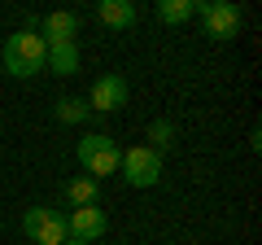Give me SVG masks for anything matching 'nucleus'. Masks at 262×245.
Here are the masks:
<instances>
[{
    "label": "nucleus",
    "instance_id": "2eb2a0df",
    "mask_svg": "<svg viewBox=\"0 0 262 245\" xmlns=\"http://www.w3.org/2000/svg\"><path fill=\"white\" fill-rule=\"evenodd\" d=\"M48 219H53V210H48V206H31L27 215H22V232H27V236H39Z\"/></svg>",
    "mask_w": 262,
    "mask_h": 245
},
{
    "label": "nucleus",
    "instance_id": "9b49d317",
    "mask_svg": "<svg viewBox=\"0 0 262 245\" xmlns=\"http://www.w3.org/2000/svg\"><path fill=\"white\" fill-rule=\"evenodd\" d=\"M196 13V0H158V18L170 22V27H179V22H188Z\"/></svg>",
    "mask_w": 262,
    "mask_h": 245
},
{
    "label": "nucleus",
    "instance_id": "f257e3e1",
    "mask_svg": "<svg viewBox=\"0 0 262 245\" xmlns=\"http://www.w3.org/2000/svg\"><path fill=\"white\" fill-rule=\"evenodd\" d=\"M44 57H48V44L35 35V31H18V35L5 39V62H0V70L13 79H31L44 70Z\"/></svg>",
    "mask_w": 262,
    "mask_h": 245
},
{
    "label": "nucleus",
    "instance_id": "7ed1b4c3",
    "mask_svg": "<svg viewBox=\"0 0 262 245\" xmlns=\"http://www.w3.org/2000/svg\"><path fill=\"white\" fill-rule=\"evenodd\" d=\"M196 13H201V22H206L210 39H236L241 35L245 13L236 9L232 0H196Z\"/></svg>",
    "mask_w": 262,
    "mask_h": 245
},
{
    "label": "nucleus",
    "instance_id": "423d86ee",
    "mask_svg": "<svg viewBox=\"0 0 262 245\" xmlns=\"http://www.w3.org/2000/svg\"><path fill=\"white\" fill-rule=\"evenodd\" d=\"M127 105V79L122 75H101L92 84V92H88V110L92 114H114Z\"/></svg>",
    "mask_w": 262,
    "mask_h": 245
},
{
    "label": "nucleus",
    "instance_id": "20e7f679",
    "mask_svg": "<svg viewBox=\"0 0 262 245\" xmlns=\"http://www.w3.org/2000/svg\"><path fill=\"white\" fill-rule=\"evenodd\" d=\"M118 167H122V179H127L131 189H153V184L162 179V153L140 145V149H127V153H122Z\"/></svg>",
    "mask_w": 262,
    "mask_h": 245
},
{
    "label": "nucleus",
    "instance_id": "ddd939ff",
    "mask_svg": "<svg viewBox=\"0 0 262 245\" xmlns=\"http://www.w3.org/2000/svg\"><path fill=\"white\" fill-rule=\"evenodd\" d=\"M35 241H39V245H66V241H70V228H66V215H57V210H53V219L44 223V232H39Z\"/></svg>",
    "mask_w": 262,
    "mask_h": 245
},
{
    "label": "nucleus",
    "instance_id": "1a4fd4ad",
    "mask_svg": "<svg viewBox=\"0 0 262 245\" xmlns=\"http://www.w3.org/2000/svg\"><path fill=\"white\" fill-rule=\"evenodd\" d=\"M44 66L53 70V75H75V70H79V48L75 44H48Z\"/></svg>",
    "mask_w": 262,
    "mask_h": 245
},
{
    "label": "nucleus",
    "instance_id": "dca6fc26",
    "mask_svg": "<svg viewBox=\"0 0 262 245\" xmlns=\"http://www.w3.org/2000/svg\"><path fill=\"white\" fill-rule=\"evenodd\" d=\"M66 245H83V241H66Z\"/></svg>",
    "mask_w": 262,
    "mask_h": 245
},
{
    "label": "nucleus",
    "instance_id": "f03ea898",
    "mask_svg": "<svg viewBox=\"0 0 262 245\" xmlns=\"http://www.w3.org/2000/svg\"><path fill=\"white\" fill-rule=\"evenodd\" d=\"M118 162H122V153H118V140H114V136L92 132V136H83V140H79V167L88 171V179L114 175V171H118Z\"/></svg>",
    "mask_w": 262,
    "mask_h": 245
},
{
    "label": "nucleus",
    "instance_id": "6e6552de",
    "mask_svg": "<svg viewBox=\"0 0 262 245\" xmlns=\"http://www.w3.org/2000/svg\"><path fill=\"white\" fill-rule=\"evenodd\" d=\"M96 18H101L110 31H127L140 13H136V5H131V0H101V5H96Z\"/></svg>",
    "mask_w": 262,
    "mask_h": 245
},
{
    "label": "nucleus",
    "instance_id": "f8f14e48",
    "mask_svg": "<svg viewBox=\"0 0 262 245\" xmlns=\"http://www.w3.org/2000/svg\"><path fill=\"white\" fill-rule=\"evenodd\" d=\"M53 114H57V122H88V118H92L88 101H79V96H61Z\"/></svg>",
    "mask_w": 262,
    "mask_h": 245
},
{
    "label": "nucleus",
    "instance_id": "39448f33",
    "mask_svg": "<svg viewBox=\"0 0 262 245\" xmlns=\"http://www.w3.org/2000/svg\"><path fill=\"white\" fill-rule=\"evenodd\" d=\"M66 228H70V241L96 245L105 236V228H110V219H105L101 206H75L70 215H66Z\"/></svg>",
    "mask_w": 262,
    "mask_h": 245
},
{
    "label": "nucleus",
    "instance_id": "0eeeda50",
    "mask_svg": "<svg viewBox=\"0 0 262 245\" xmlns=\"http://www.w3.org/2000/svg\"><path fill=\"white\" fill-rule=\"evenodd\" d=\"M39 31H44V44H75V31H79V18L70 9H57V13H48L44 22H39Z\"/></svg>",
    "mask_w": 262,
    "mask_h": 245
},
{
    "label": "nucleus",
    "instance_id": "4468645a",
    "mask_svg": "<svg viewBox=\"0 0 262 245\" xmlns=\"http://www.w3.org/2000/svg\"><path fill=\"white\" fill-rule=\"evenodd\" d=\"M149 149H170L175 145V122H166V118H153L149 122Z\"/></svg>",
    "mask_w": 262,
    "mask_h": 245
},
{
    "label": "nucleus",
    "instance_id": "9d476101",
    "mask_svg": "<svg viewBox=\"0 0 262 245\" xmlns=\"http://www.w3.org/2000/svg\"><path fill=\"white\" fill-rule=\"evenodd\" d=\"M66 201H70V206H96V201H101V179H88V175L70 179V184H66Z\"/></svg>",
    "mask_w": 262,
    "mask_h": 245
}]
</instances>
